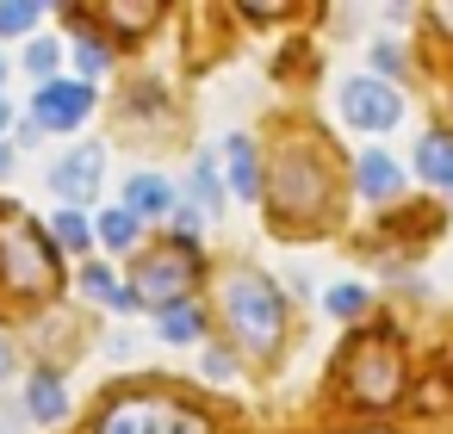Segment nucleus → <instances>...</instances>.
<instances>
[{"label":"nucleus","instance_id":"14","mask_svg":"<svg viewBox=\"0 0 453 434\" xmlns=\"http://www.w3.org/2000/svg\"><path fill=\"white\" fill-rule=\"evenodd\" d=\"M32 415H38V422H63V415H69V391H63V378H50V372L32 378Z\"/></svg>","mask_w":453,"mask_h":434},{"label":"nucleus","instance_id":"26","mask_svg":"<svg viewBox=\"0 0 453 434\" xmlns=\"http://www.w3.org/2000/svg\"><path fill=\"white\" fill-rule=\"evenodd\" d=\"M13 125V106H7V94H0V131H7Z\"/></svg>","mask_w":453,"mask_h":434},{"label":"nucleus","instance_id":"11","mask_svg":"<svg viewBox=\"0 0 453 434\" xmlns=\"http://www.w3.org/2000/svg\"><path fill=\"white\" fill-rule=\"evenodd\" d=\"M354 187H360L366 199H391V193L403 187V168H397L385 149H366V156H360V168H354Z\"/></svg>","mask_w":453,"mask_h":434},{"label":"nucleus","instance_id":"16","mask_svg":"<svg viewBox=\"0 0 453 434\" xmlns=\"http://www.w3.org/2000/svg\"><path fill=\"white\" fill-rule=\"evenodd\" d=\"M38 0H7V7H0V38H26L32 26H38Z\"/></svg>","mask_w":453,"mask_h":434},{"label":"nucleus","instance_id":"23","mask_svg":"<svg viewBox=\"0 0 453 434\" xmlns=\"http://www.w3.org/2000/svg\"><path fill=\"white\" fill-rule=\"evenodd\" d=\"M75 57H81V69H88V75H100V69H106V44H94V38H75Z\"/></svg>","mask_w":453,"mask_h":434},{"label":"nucleus","instance_id":"13","mask_svg":"<svg viewBox=\"0 0 453 434\" xmlns=\"http://www.w3.org/2000/svg\"><path fill=\"white\" fill-rule=\"evenodd\" d=\"M230 187H236L242 199L261 193V168H255V143H249V137H230Z\"/></svg>","mask_w":453,"mask_h":434},{"label":"nucleus","instance_id":"12","mask_svg":"<svg viewBox=\"0 0 453 434\" xmlns=\"http://www.w3.org/2000/svg\"><path fill=\"white\" fill-rule=\"evenodd\" d=\"M416 168H422V180H441V187H453V137H422V149H416Z\"/></svg>","mask_w":453,"mask_h":434},{"label":"nucleus","instance_id":"17","mask_svg":"<svg viewBox=\"0 0 453 434\" xmlns=\"http://www.w3.org/2000/svg\"><path fill=\"white\" fill-rule=\"evenodd\" d=\"M100 242H106V248H131V242H137V217H131L125 205H119V211H100Z\"/></svg>","mask_w":453,"mask_h":434},{"label":"nucleus","instance_id":"19","mask_svg":"<svg viewBox=\"0 0 453 434\" xmlns=\"http://www.w3.org/2000/svg\"><path fill=\"white\" fill-rule=\"evenodd\" d=\"M193 199H199V211H211V205H218V168H211V156H199V162H193Z\"/></svg>","mask_w":453,"mask_h":434},{"label":"nucleus","instance_id":"5","mask_svg":"<svg viewBox=\"0 0 453 434\" xmlns=\"http://www.w3.org/2000/svg\"><path fill=\"white\" fill-rule=\"evenodd\" d=\"M342 118L354 131H391L403 118V100L385 88V81H348L342 88Z\"/></svg>","mask_w":453,"mask_h":434},{"label":"nucleus","instance_id":"6","mask_svg":"<svg viewBox=\"0 0 453 434\" xmlns=\"http://www.w3.org/2000/svg\"><path fill=\"white\" fill-rule=\"evenodd\" d=\"M0 242H7V248H0V255H7V279H13L19 292H38V286L50 279V248H44V236H38L32 224H13Z\"/></svg>","mask_w":453,"mask_h":434},{"label":"nucleus","instance_id":"9","mask_svg":"<svg viewBox=\"0 0 453 434\" xmlns=\"http://www.w3.org/2000/svg\"><path fill=\"white\" fill-rule=\"evenodd\" d=\"M280 205H286V211H298V205L317 211V205H323V174H317V162L298 156V149L280 162Z\"/></svg>","mask_w":453,"mask_h":434},{"label":"nucleus","instance_id":"10","mask_svg":"<svg viewBox=\"0 0 453 434\" xmlns=\"http://www.w3.org/2000/svg\"><path fill=\"white\" fill-rule=\"evenodd\" d=\"M125 211L143 224V217H162V211H174V187L162 180V174H131L125 180Z\"/></svg>","mask_w":453,"mask_h":434},{"label":"nucleus","instance_id":"22","mask_svg":"<svg viewBox=\"0 0 453 434\" xmlns=\"http://www.w3.org/2000/svg\"><path fill=\"white\" fill-rule=\"evenodd\" d=\"M57 242H69V248H81V242H88V224H81L75 211H57Z\"/></svg>","mask_w":453,"mask_h":434},{"label":"nucleus","instance_id":"15","mask_svg":"<svg viewBox=\"0 0 453 434\" xmlns=\"http://www.w3.org/2000/svg\"><path fill=\"white\" fill-rule=\"evenodd\" d=\"M81 292H94V298H106V304H119V310H131V304H137V298H131V292H125V286L112 279V267H106V261H94V267L81 273Z\"/></svg>","mask_w":453,"mask_h":434},{"label":"nucleus","instance_id":"25","mask_svg":"<svg viewBox=\"0 0 453 434\" xmlns=\"http://www.w3.org/2000/svg\"><path fill=\"white\" fill-rule=\"evenodd\" d=\"M13 372V347H7V335H0V378Z\"/></svg>","mask_w":453,"mask_h":434},{"label":"nucleus","instance_id":"24","mask_svg":"<svg viewBox=\"0 0 453 434\" xmlns=\"http://www.w3.org/2000/svg\"><path fill=\"white\" fill-rule=\"evenodd\" d=\"M174 211H180V217H174V224H180V230H187V236H193V230H199V205H174Z\"/></svg>","mask_w":453,"mask_h":434},{"label":"nucleus","instance_id":"8","mask_svg":"<svg viewBox=\"0 0 453 434\" xmlns=\"http://www.w3.org/2000/svg\"><path fill=\"white\" fill-rule=\"evenodd\" d=\"M100 180H106V149H75L50 168V193H63V199H94Z\"/></svg>","mask_w":453,"mask_h":434},{"label":"nucleus","instance_id":"1","mask_svg":"<svg viewBox=\"0 0 453 434\" xmlns=\"http://www.w3.org/2000/svg\"><path fill=\"white\" fill-rule=\"evenodd\" d=\"M224 310H230V329L249 354H273L280 335H286V310H280V292L267 273H230L224 286Z\"/></svg>","mask_w":453,"mask_h":434},{"label":"nucleus","instance_id":"4","mask_svg":"<svg viewBox=\"0 0 453 434\" xmlns=\"http://www.w3.org/2000/svg\"><path fill=\"white\" fill-rule=\"evenodd\" d=\"M193 286H199V261H193L187 248H162V255H150V261L137 267V292H143L150 304H162V310L187 304Z\"/></svg>","mask_w":453,"mask_h":434},{"label":"nucleus","instance_id":"7","mask_svg":"<svg viewBox=\"0 0 453 434\" xmlns=\"http://www.w3.org/2000/svg\"><path fill=\"white\" fill-rule=\"evenodd\" d=\"M88 106H94V100H88V88H81V81H44L32 112H38V125H44V131H75V125L88 118Z\"/></svg>","mask_w":453,"mask_h":434},{"label":"nucleus","instance_id":"27","mask_svg":"<svg viewBox=\"0 0 453 434\" xmlns=\"http://www.w3.org/2000/svg\"><path fill=\"white\" fill-rule=\"evenodd\" d=\"M441 32H453V7H441Z\"/></svg>","mask_w":453,"mask_h":434},{"label":"nucleus","instance_id":"28","mask_svg":"<svg viewBox=\"0 0 453 434\" xmlns=\"http://www.w3.org/2000/svg\"><path fill=\"white\" fill-rule=\"evenodd\" d=\"M0 168H7V149H0Z\"/></svg>","mask_w":453,"mask_h":434},{"label":"nucleus","instance_id":"29","mask_svg":"<svg viewBox=\"0 0 453 434\" xmlns=\"http://www.w3.org/2000/svg\"><path fill=\"white\" fill-rule=\"evenodd\" d=\"M0 75H7V63H0Z\"/></svg>","mask_w":453,"mask_h":434},{"label":"nucleus","instance_id":"20","mask_svg":"<svg viewBox=\"0 0 453 434\" xmlns=\"http://www.w3.org/2000/svg\"><path fill=\"white\" fill-rule=\"evenodd\" d=\"M57 63H63V50H57V44H32V50H26V69L38 75V88H44V81H57Z\"/></svg>","mask_w":453,"mask_h":434},{"label":"nucleus","instance_id":"18","mask_svg":"<svg viewBox=\"0 0 453 434\" xmlns=\"http://www.w3.org/2000/svg\"><path fill=\"white\" fill-rule=\"evenodd\" d=\"M193 335H199V310L193 304H174L162 316V341H193Z\"/></svg>","mask_w":453,"mask_h":434},{"label":"nucleus","instance_id":"3","mask_svg":"<svg viewBox=\"0 0 453 434\" xmlns=\"http://www.w3.org/2000/svg\"><path fill=\"white\" fill-rule=\"evenodd\" d=\"M348 385H354V397H360L366 409H379V403H391V397H397V385H403V366H397V347H391L385 335H372V341H360V347H354V366H348Z\"/></svg>","mask_w":453,"mask_h":434},{"label":"nucleus","instance_id":"21","mask_svg":"<svg viewBox=\"0 0 453 434\" xmlns=\"http://www.w3.org/2000/svg\"><path fill=\"white\" fill-rule=\"evenodd\" d=\"M329 310L348 323V316H360V310H366V292H360V286H329Z\"/></svg>","mask_w":453,"mask_h":434},{"label":"nucleus","instance_id":"2","mask_svg":"<svg viewBox=\"0 0 453 434\" xmlns=\"http://www.w3.org/2000/svg\"><path fill=\"white\" fill-rule=\"evenodd\" d=\"M100 434H205V415L168 397H125L106 409Z\"/></svg>","mask_w":453,"mask_h":434}]
</instances>
